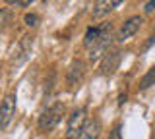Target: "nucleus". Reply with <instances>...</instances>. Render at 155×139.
<instances>
[{"label":"nucleus","mask_w":155,"mask_h":139,"mask_svg":"<svg viewBox=\"0 0 155 139\" xmlns=\"http://www.w3.org/2000/svg\"><path fill=\"white\" fill-rule=\"evenodd\" d=\"M155 10V0H149L147 4H145V14H151Z\"/></svg>","instance_id":"obj_16"},{"label":"nucleus","mask_w":155,"mask_h":139,"mask_svg":"<svg viewBox=\"0 0 155 139\" xmlns=\"http://www.w3.org/2000/svg\"><path fill=\"white\" fill-rule=\"evenodd\" d=\"M120 60H122V52H120V50H110V52H107L105 58H103V62H101L99 74H101V75H113L114 71H116V68H118Z\"/></svg>","instance_id":"obj_7"},{"label":"nucleus","mask_w":155,"mask_h":139,"mask_svg":"<svg viewBox=\"0 0 155 139\" xmlns=\"http://www.w3.org/2000/svg\"><path fill=\"white\" fill-rule=\"evenodd\" d=\"M109 139H122V133H120V126H114L113 131L109 133Z\"/></svg>","instance_id":"obj_14"},{"label":"nucleus","mask_w":155,"mask_h":139,"mask_svg":"<svg viewBox=\"0 0 155 139\" xmlns=\"http://www.w3.org/2000/svg\"><path fill=\"white\" fill-rule=\"evenodd\" d=\"M142 23H143V20H142L140 16H134V17H130V20H126L124 25L120 27L116 39H118V41H128L132 35H136V33H138V29L142 27Z\"/></svg>","instance_id":"obj_9"},{"label":"nucleus","mask_w":155,"mask_h":139,"mask_svg":"<svg viewBox=\"0 0 155 139\" xmlns=\"http://www.w3.org/2000/svg\"><path fill=\"white\" fill-rule=\"evenodd\" d=\"M124 0H97L93 4V10H91V16H93V20H99V17H105L109 16L113 10L122 4Z\"/></svg>","instance_id":"obj_8"},{"label":"nucleus","mask_w":155,"mask_h":139,"mask_svg":"<svg viewBox=\"0 0 155 139\" xmlns=\"http://www.w3.org/2000/svg\"><path fill=\"white\" fill-rule=\"evenodd\" d=\"M84 75H85V66H84V62H81V60H74V62L70 64V68H68V71H66V83H68V87H70V89L80 87Z\"/></svg>","instance_id":"obj_6"},{"label":"nucleus","mask_w":155,"mask_h":139,"mask_svg":"<svg viewBox=\"0 0 155 139\" xmlns=\"http://www.w3.org/2000/svg\"><path fill=\"white\" fill-rule=\"evenodd\" d=\"M151 85H155V66L142 77V81H140V89H149Z\"/></svg>","instance_id":"obj_11"},{"label":"nucleus","mask_w":155,"mask_h":139,"mask_svg":"<svg viewBox=\"0 0 155 139\" xmlns=\"http://www.w3.org/2000/svg\"><path fill=\"white\" fill-rule=\"evenodd\" d=\"M16 116V95H6L0 108V129H6Z\"/></svg>","instance_id":"obj_5"},{"label":"nucleus","mask_w":155,"mask_h":139,"mask_svg":"<svg viewBox=\"0 0 155 139\" xmlns=\"http://www.w3.org/2000/svg\"><path fill=\"white\" fill-rule=\"evenodd\" d=\"M87 124V110L81 106V108H76L74 112L70 114L68 118V126H66V139H80L81 131H84Z\"/></svg>","instance_id":"obj_3"},{"label":"nucleus","mask_w":155,"mask_h":139,"mask_svg":"<svg viewBox=\"0 0 155 139\" xmlns=\"http://www.w3.org/2000/svg\"><path fill=\"white\" fill-rule=\"evenodd\" d=\"M31 49H33V37L23 35L21 39L16 43V46H14V50H12V64L14 66L23 64V62L29 58V54H31Z\"/></svg>","instance_id":"obj_4"},{"label":"nucleus","mask_w":155,"mask_h":139,"mask_svg":"<svg viewBox=\"0 0 155 139\" xmlns=\"http://www.w3.org/2000/svg\"><path fill=\"white\" fill-rule=\"evenodd\" d=\"M23 21H25V25H29V27H35L37 21H39V16H37V14H25Z\"/></svg>","instance_id":"obj_12"},{"label":"nucleus","mask_w":155,"mask_h":139,"mask_svg":"<svg viewBox=\"0 0 155 139\" xmlns=\"http://www.w3.org/2000/svg\"><path fill=\"white\" fill-rule=\"evenodd\" d=\"M110 33H113V25L110 23H105L101 27H89L85 31L84 45L87 49L89 60H99L103 54H107V49H109L110 41H113Z\"/></svg>","instance_id":"obj_1"},{"label":"nucleus","mask_w":155,"mask_h":139,"mask_svg":"<svg viewBox=\"0 0 155 139\" xmlns=\"http://www.w3.org/2000/svg\"><path fill=\"white\" fill-rule=\"evenodd\" d=\"M153 45H155V29H153V33H151V37L147 39V43H145V46H143V49L147 50V49H151Z\"/></svg>","instance_id":"obj_15"},{"label":"nucleus","mask_w":155,"mask_h":139,"mask_svg":"<svg viewBox=\"0 0 155 139\" xmlns=\"http://www.w3.org/2000/svg\"><path fill=\"white\" fill-rule=\"evenodd\" d=\"M101 137V122L97 118L93 120H87L84 131H81L80 139H99Z\"/></svg>","instance_id":"obj_10"},{"label":"nucleus","mask_w":155,"mask_h":139,"mask_svg":"<svg viewBox=\"0 0 155 139\" xmlns=\"http://www.w3.org/2000/svg\"><path fill=\"white\" fill-rule=\"evenodd\" d=\"M10 6H16V8H25L29 6L31 2H35V0H6Z\"/></svg>","instance_id":"obj_13"},{"label":"nucleus","mask_w":155,"mask_h":139,"mask_svg":"<svg viewBox=\"0 0 155 139\" xmlns=\"http://www.w3.org/2000/svg\"><path fill=\"white\" fill-rule=\"evenodd\" d=\"M64 110H66V106L62 103H54L52 106H48L45 112L39 116V129H43V131L54 129L58 126V122L62 120V116H64Z\"/></svg>","instance_id":"obj_2"}]
</instances>
